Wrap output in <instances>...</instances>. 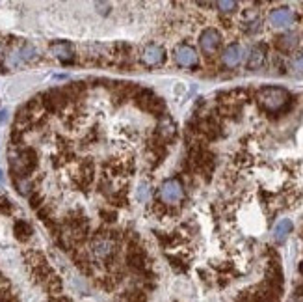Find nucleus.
I'll return each mask as SVG.
<instances>
[{
  "label": "nucleus",
  "instance_id": "ddd939ff",
  "mask_svg": "<svg viewBox=\"0 0 303 302\" xmlns=\"http://www.w3.org/2000/svg\"><path fill=\"white\" fill-rule=\"evenodd\" d=\"M297 43H299V36L294 34V32H286V34H283V36H279L277 39H275L277 49L283 50V52H290V50H294L297 47Z\"/></svg>",
  "mask_w": 303,
  "mask_h": 302
},
{
  "label": "nucleus",
  "instance_id": "9b49d317",
  "mask_svg": "<svg viewBox=\"0 0 303 302\" xmlns=\"http://www.w3.org/2000/svg\"><path fill=\"white\" fill-rule=\"evenodd\" d=\"M36 56V49L32 45H23L19 50H13L12 54L8 56V66H17L21 62H26V60H32Z\"/></svg>",
  "mask_w": 303,
  "mask_h": 302
},
{
  "label": "nucleus",
  "instance_id": "f257e3e1",
  "mask_svg": "<svg viewBox=\"0 0 303 302\" xmlns=\"http://www.w3.org/2000/svg\"><path fill=\"white\" fill-rule=\"evenodd\" d=\"M257 99H259V105H261L264 110L279 112L290 103V93L286 92L285 88L266 86V88H262V90H259Z\"/></svg>",
  "mask_w": 303,
  "mask_h": 302
},
{
  "label": "nucleus",
  "instance_id": "7ed1b4c3",
  "mask_svg": "<svg viewBox=\"0 0 303 302\" xmlns=\"http://www.w3.org/2000/svg\"><path fill=\"white\" fill-rule=\"evenodd\" d=\"M160 198L164 205H177L184 198V187L179 179H168L160 187Z\"/></svg>",
  "mask_w": 303,
  "mask_h": 302
},
{
  "label": "nucleus",
  "instance_id": "f8f14e48",
  "mask_svg": "<svg viewBox=\"0 0 303 302\" xmlns=\"http://www.w3.org/2000/svg\"><path fill=\"white\" fill-rule=\"evenodd\" d=\"M264 62H266V49L262 47V45H255L253 49L249 50L248 54V68L249 69H259L264 66Z\"/></svg>",
  "mask_w": 303,
  "mask_h": 302
},
{
  "label": "nucleus",
  "instance_id": "6e6552de",
  "mask_svg": "<svg viewBox=\"0 0 303 302\" xmlns=\"http://www.w3.org/2000/svg\"><path fill=\"white\" fill-rule=\"evenodd\" d=\"M43 97H45L43 103H45V106H47L49 110H60V108L65 106L67 101H69L63 90H50V92H47Z\"/></svg>",
  "mask_w": 303,
  "mask_h": 302
},
{
  "label": "nucleus",
  "instance_id": "cd10ccee",
  "mask_svg": "<svg viewBox=\"0 0 303 302\" xmlns=\"http://www.w3.org/2000/svg\"><path fill=\"white\" fill-rule=\"evenodd\" d=\"M0 280H2V276H0Z\"/></svg>",
  "mask_w": 303,
  "mask_h": 302
},
{
  "label": "nucleus",
  "instance_id": "39448f33",
  "mask_svg": "<svg viewBox=\"0 0 303 302\" xmlns=\"http://www.w3.org/2000/svg\"><path fill=\"white\" fill-rule=\"evenodd\" d=\"M294 19L296 17H294L292 10H288V8H275L268 15V21H270V25L273 28H288L294 23Z\"/></svg>",
  "mask_w": 303,
  "mask_h": 302
},
{
  "label": "nucleus",
  "instance_id": "4be33fe9",
  "mask_svg": "<svg viewBox=\"0 0 303 302\" xmlns=\"http://www.w3.org/2000/svg\"><path fill=\"white\" fill-rule=\"evenodd\" d=\"M290 302H303V295H296Z\"/></svg>",
  "mask_w": 303,
  "mask_h": 302
},
{
  "label": "nucleus",
  "instance_id": "f03ea898",
  "mask_svg": "<svg viewBox=\"0 0 303 302\" xmlns=\"http://www.w3.org/2000/svg\"><path fill=\"white\" fill-rule=\"evenodd\" d=\"M136 103H138L139 108L151 112L155 116H164L166 103L149 90H139L138 95H136Z\"/></svg>",
  "mask_w": 303,
  "mask_h": 302
},
{
  "label": "nucleus",
  "instance_id": "412c9836",
  "mask_svg": "<svg viewBox=\"0 0 303 302\" xmlns=\"http://www.w3.org/2000/svg\"><path fill=\"white\" fill-rule=\"evenodd\" d=\"M103 216H106L104 220H108V222H112V220H115V211H103Z\"/></svg>",
  "mask_w": 303,
  "mask_h": 302
},
{
  "label": "nucleus",
  "instance_id": "aec40b11",
  "mask_svg": "<svg viewBox=\"0 0 303 302\" xmlns=\"http://www.w3.org/2000/svg\"><path fill=\"white\" fill-rule=\"evenodd\" d=\"M138 200L139 202H147V200H149V189H147V185H139Z\"/></svg>",
  "mask_w": 303,
  "mask_h": 302
},
{
  "label": "nucleus",
  "instance_id": "393cba45",
  "mask_svg": "<svg viewBox=\"0 0 303 302\" xmlns=\"http://www.w3.org/2000/svg\"><path fill=\"white\" fill-rule=\"evenodd\" d=\"M2 181H4V177H2V172H0V183H2Z\"/></svg>",
  "mask_w": 303,
  "mask_h": 302
},
{
  "label": "nucleus",
  "instance_id": "b1692460",
  "mask_svg": "<svg viewBox=\"0 0 303 302\" xmlns=\"http://www.w3.org/2000/svg\"><path fill=\"white\" fill-rule=\"evenodd\" d=\"M56 302H71V300H67V298H58Z\"/></svg>",
  "mask_w": 303,
  "mask_h": 302
},
{
  "label": "nucleus",
  "instance_id": "20e7f679",
  "mask_svg": "<svg viewBox=\"0 0 303 302\" xmlns=\"http://www.w3.org/2000/svg\"><path fill=\"white\" fill-rule=\"evenodd\" d=\"M221 45V34L216 28H206L199 37V47L205 54H214Z\"/></svg>",
  "mask_w": 303,
  "mask_h": 302
},
{
  "label": "nucleus",
  "instance_id": "1a4fd4ad",
  "mask_svg": "<svg viewBox=\"0 0 303 302\" xmlns=\"http://www.w3.org/2000/svg\"><path fill=\"white\" fill-rule=\"evenodd\" d=\"M141 60L147 64V66H160V64L166 60V52L164 49L160 47V45H149L145 50H143V54H141Z\"/></svg>",
  "mask_w": 303,
  "mask_h": 302
},
{
  "label": "nucleus",
  "instance_id": "423d86ee",
  "mask_svg": "<svg viewBox=\"0 0 303 302\" xmlns=\"http://www.w3.org/2000/svg\"><path fill=\"white\" fill-rule=\"evenodd\" d=\"M197 52H195L194 47H190V45H181V47H177L175 50V62L181 66V68H194L197 66Z\"/></svg>",
  "mask_w": 303,
  "mask_h": 302
},
{
  "label": "nucleus",
  "instance_id": "dca6fc26",
  "mask_svg": "<svg viewBox=\"0 0 303 302\" xmlns=\"http://www.w3.org/2000/svg\"><path fill=\"white\" fill-rule=\"evenodd\" d=\"M15 235H17V239L26 240L32 235L30 224H26V222H23V220H19V222L15 224Z\"/></svg>",
  "mask_w": 303,
  "mask_h": 302
},
{
  "label": "nucleus",
  "instance_id": "a211bd4d",
  "mask_svg": "<svg viewBox=\"0 0 303 302\" xmlns=\"http://www.w3.org/2000/svg\"><path fill=\"white\" fill-rule=\"evenodd\" d=\"M290 69L294 75H303V54H297L292 58Z\"/></svg>",
  "mask_w": 303,
  "mask_h": 302
},
{
  "label": "nucleus",
  "instance_id": "a878e982",
  "mask_svg": "<svg viewBox=\"0 0 303 302\" xmlns=\"http://www.w3.org/2000/svg\"><path fill=\"white\" fill-rule=\"evenodd\" d=\"M0 50H2V41H0Z\"/></svg>",
  "mask_w": 303,
  "mask_h": 302
},
{
  "label": "nucleus",
  "instance_id": "2eb2a0df",
  "mask_svg": "<svg viewBox=\"0 0 303 302\" xmlns=\"http://www.w3.org/2000/svg\"><path fill=\"white\" fill-rule=\"evenodd\" d=\"M50 52L61 60V62H71L73 60V49H71V45L65 43V41H58V43L50 45Z\"/></svg>",
  "mask_w": 303,
  "mask_h": 302
},
{
  "label": "nucleus",
  "instance_id": "5701e85b",
  "mask_svg": "<svg viewBox=\"0 0 303 302\" xmlns=\"http://www.w3.org/2000/svg\"><path fill=\"white\" fill-rule=\"evenodd\" d=\"M0 204H8L6 198H4V194H2V192H0Z\"/></svg>",
  "mask_w": 303,
  "mask_h": 302
},
{
  "label": "nucleus",
  "instance_id": "f3484780",
  "mask_svg": "<svg viewBox=\"0 0 303 302\" xmlns=\"http://www.w3.org/2000/svg\"><path fill=\"white\" fill-rule=\"evenodd\" d=\"M216 8L221 13H233L238 8V4L235 0H219V2H216Z\"/></svg>",
  "mask_w": 303,
  "mask_h": 302
},
{
  "label": "nucleus",
  "instance_id": "bb28decb",
  "mask_svg": "<svg viewBox=\"0 0 303 302\" xmlns=\"http://www.w3.org/2000/svg\"><path fill=\"white\" fill-rule=\"evenodd\" d=\"M301 274H303V263H301Z\"/></svg>",
  "mask_w": 303,
  "mask_h": 302
},
{
  "label": "nucleus",
  "instance_id": "4468645a",
  "mask_svg": "<svg viewBox=\"0 0 303 302\" xmlns=\"http://www.w3.org/2000/svg\"><path fill=\"white\" fill-rule=\"evenodd\" d=\"M273 240L275 243H285L286 239H288V235L292 233V222L288 220V218H283V220H279L275 226H273Z\"/></svg>",
  "mask_w": 303,
  "mask_h": 302
},
{
  "label": "nucleus",
  "instance_id": "9d476101",
  "mask_svg": "<svg viewBox=\"0 0 303 302\" xmlns=\"http://www.w3.org/2000/svg\"><path fill=\"white\" fill-rule=\"evenodd\" d=\"M157 136L162 140V142H170L171 138L175 136V124H173V119L170 116H162V119L158 122V127H157Z\"/></svg>",
  "mask_w": 303,
  "mask_h": 302
},
{
  "label": "nucleus",
  "instance_id": "0eeeda50",
  "mask_svg": "<svg viewBox=\"0 0 303 302\" xmlns=\"http://www.w3.org/2000/svg\"><path fill=\"white\" fill-rule=\"evenodd\" d=\"M242 60H244V49L238 43L229 45V47L223 50V54H221V64L229 69L238 68V66L242 64Z\"/></svg>",
  "mask_w": 303,
  "mask_h": 302
},
{
  "label": "nucleus",
  "instance_id": "6ab92c4d",
  "mask_svg": "<svg viewBox=\"0 0 303 302\" xmlns=\"http://www.w3.org/2000/svg\"><path fill=\"white\" fill-rule=\"evenodd\" d=\"M30 181H25V179H17V191L21 194H28L30 192Z\"/></svg>",
  "mask_w": 303,
  "mask_h": 302
}]
</instances>
